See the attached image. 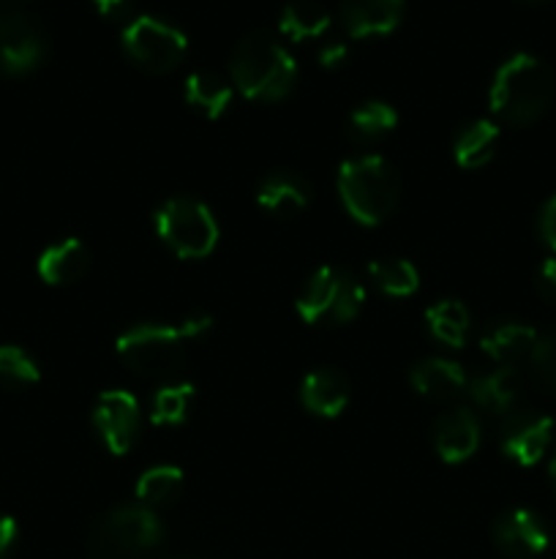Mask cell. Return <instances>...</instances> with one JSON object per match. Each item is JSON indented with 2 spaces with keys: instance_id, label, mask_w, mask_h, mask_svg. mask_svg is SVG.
<instances>
[{
  "instance_id": "obj_1",
  "label": "cell",
  "mask_w": 556,
  "mask_h": 559,
  "mask_svg": "<svg viewBox=\"0 0 556 559\" xmlns=\"http://www.w3.org/2000/svg\"><path fill=\"white\" fill-rule=\"evenodd\" d=\"M229 71L234 87L251 102H281L298 82L292 52L265 31L249 33L234 47Z\"/></svg>"
},
{
  "instance_id": "obj_2",
  "label": "cell",
  "mask_w": 556,
  "mask_h": 559,
  "mask_svg": "<svg viewBox=\"0 0 556 559\" xmlns=\"http://www.w3.org/2000/svg\"><path fill=\"white\" fill-rule=\"evenodd\" d=\"M554 98V74L537 55L518 52L499 66L488 104L496 118L512 126L534 123Z\"/></svg>"
},
{
  "instance_id": "obj_3",
  "label": "cell",
  "mask_w": 556,
  "mask_h": 559,
  "mask_svg": "<svg viewBox=\"0 0 556 559\" xmlns=\"http://www.w3.org/2000/svg\"><path fill=\"white\" fill-rule=\"evenodd\" d=\"M210 317H194L183 325L142 322L118 336V355L131 371L142 377H172L185 364V342L210 331Z\"/></svg>"
},
{
  "instance_id": "obj_4",
  "label": "cell",
  "mask_w": 556,
  "mask_h": 559,
  "mask_svg": "<svg viewBox=\"0 0 556 559\" xmlns=\"http://www.w3.org/2000/svg\"><path fill=\"white\" fill-rule=\"evenodd\" d=\"M338 197L354 222L363 227H376L396 211L401 178L396 167L382 156L349 158L338 169Z\"/></svg>"
},
{
  "instance_id": "obj_5",
  "label": "cell",
  "mask_w": 556,
  "mask_h": 559,
  "mask_svg": "<svg viewBox=\"0 0 556 559\" xmlns=\"http://www.w3.org/2000/svg\"><path fill=\"white\" fill-rule=\"evenodd\" d=\"M365 304V287L352 271L325 265L305 282L298 314L309 325H347Z\"/></svg>"
},
{
  "instance_id": "obj_6",
  "label": "cell",
  "mask_w": 556,
  "mask_h": 559,
  "mask_svg": "<svg viewBox=\"0 0 556 559\" xmlns=\"http://www.w3.org/2000/svg\"><path fill=\"white\" fill-rule=\"evenodd\" d=\"M164 538L161 519L147 506H120L104 513L90 533L96 559H134Z\"/></svg>"
},
{
  "instance_id": "obj_7",
  "label": "cell",
  "mask_w": 556,
  "mask_h": 559,
  "mask_svg": "<svg viewBox=\"0 0 556 559\" xmlns=\"http://www.w3.org/2000/svg\"><path fill=\"white\" fill-rule=\"evenodd\" d=\"M156 233L180 260H202L218 243V222L205 202L172 197L156 211Z\"/></svg>"
},
{
  "instance_id": "obj_8",
  "label": "cell",
  "mask_w": 556,
  "mask_h": 559,
  "mask_svg": "<svg viewBox=\"0 0 556 559\" xmlns=\"http://www.w3.org/2000/svg\"><path fill=\"white\" fill-rule=\"evenodd\" d=\"M120 38H123L125 55L150 74H167L178 69L189 52L185 33L158 16H131Z\"/></svg>"
},
{
  "instance_id": "obj_9",
  "label": "cell",
  "mask_w": 556,
  "mask_h": 559,
  "mask_svg": "<svg viewBox=\"0 0 556 559\" xmlns=\"http://www.w3.org/2000/svg\"><path fill=\"white\" fill-rule=\"evenodd\" d=\"M47 55V38L31 16L20 11L0 14V71L11 76L31 74Z\"/></svg>"
},
{
  "instance_id": "obj_10",
  "label": "cell",
  "mask_w": 556,
  "mask_h": 559,
  "mask_svg": "<svg viewBox=\"0 0 556 559\" xmlns=\"http://www.w3.org/2000/svg\"><path fill=\"white\" fill-rule=\"evenodd\" d=\"M93 426L109 453L123 456L134 448L142 429V407L134 393L129 391H107L96 399L93 407Z\"/></svg>"
},
{
  "instance_id": "obj_11",
  "label": "cell",
  "mask_w": 556,
  "mask_h": 559,
  "mask_svg": "<svg viewBox=\"0 0 556 559\" xmlns=\"http://www.w3.org/2000/svg\"><path fill=\"white\" fill-rule=\"evenodd\" d=\"M554 437V420L534 409H512L501 420V451L521 467H534Z\"/></svg>"
},
{
  "instance_id": "obj_12",
  "label": "cell",
  "mask_w": 556,
  "mask_h": 559,
  "mask_svg": "<svg viewBox=\"0 0 556 559\" xmlns=\"http://www.w3.org/2000/svg\"><path fill=\"white\" fill-rule=\"evenodd\" d=\"M548 527L543 519L529 508H516L494 524V544L505 557L529 559L548 549Z\"/></svg>"
},
{
  "instance_id": "obj_13",
  "label": "cell",
  "mask_w": 556,
  "mask_h": 559,
  "mask_svg": "<svg viewBox=\"0 0 556 559\" xmlns=\"http://www.w3.org/2000/svg\"><path fill=\"white\" fill-rule=\"evenodd\" d=\"M480 445V420L472 409L456 407L434 426V448L447 464H461L474 456Z\"/></svg>"
},
{
  "instance_id": "obj_14",
  "label": "cell",
  "mask_w": 556,
  "mask_h": 559,
  "mask_svg": "<svg viewBox=\"0 0 556 559\" xmlns=\"http://www.w3.org/2000/svg\"><path fill=\"white\" fill-rule=\"evenodd\" d=\"M403 20V0H341V22L352 38L387 36Z\"/></svg>"
},
{
  "instance_id": "obj_15",
  "label": "cell",
  "mask_w": 556,
  "mask_h": 559,
  "mask_svg": "<svg viewBox=\"0 0 556 559\" xmlns=\"http://www.w3.org/2000/svg\"><path fill=\"white\" fill-rule=\"evenodd\" d=\"M311 194L314 191H311L309 180L289 173V169H276L267 178H262L259 189H256V202H259L262 211L289 218L311 205Z\"/></svg>"
},
{
  "instance_id": "obj_16",
  "label": "cell",
  "mask_w": 556,
  "mask_h": 559,
  "mask_svg": "<svg viewBox=\"0 0 556 559\" xmlns=\"http://www.w3.org/2000/svg\"><path fill=\"white\" fill-rule=\"evenodd\" d=\"M409 382L428 402H452L469 388L467 371L447 358H425L414 364Z\"/></svg>"
},
{
  "instance_id": "obj_17",
  "label": "cell",
  "mask_w": 556,
  "mask_h": 559,
  "mask_svg": "<svg viewBox=\"0 0 556 559\" xmlns=\"http://www.w3.org/2000/svg\"><path fill=\"white\" fill-rule=\"evenodd\" d=\"M300 402L319 418H338L349 404V380L338 369H314L300 385Z\"/></svg>"
},
{
  "instance_id": "obj_18",
  "label": "cell",
  "mask_w": 556,
  "mask_h": 559,
  "mask_svg": "<svg viewBox=\"0 0 556 559\" xmlns=\"http://www.w3.org/2000/svg\"><path fill=\"white\" fill-rule=\"evenodd\" d=\"M540 336L534 328L523 325V322H496L488 331L480 336V347L488 355L494 364L510 366L516 369V364L532 358L534 347H537Z\"/></svg>"
},
{
  "instance_id": "obj_19",
  "label": "cell",
  "mask_w": 556,
  "mask_h": 559,
  "mask_svg": "<svg viewBox=\"0 0 556 559\" xmlns=\"http://www.w3.org/2000/svg\"><path fill=\"white\" fill-rule=\"evenodd\" d=\"M87 265H90L87 246L76 238H65L44 249L36 267L44 282L52 284V287H63V284H74L76 278L85 276Z\"/></svg>"
},
{
  "instance_id": "obj_20",
  "label": "cell",
  "mask_w": 556,
  "mask_h": 559,
  "mask_svg": "<svg viewBox=\"0 0 556 559\" xmlns=\"http://www.w3.org/2000/svg\"><path fill=\"white\" fill-rule=\"evenodd\" d=\"M183 98L202 118L218 120L232 104V85L213 71H194L185 80Z\"/></svg>"
},
{
  "instance_id": "obj_21",
  "label": "cell",
  "mask_w": 556,
  "mask_h": 559,
  "mask_svg": "<svg viewBox=\"0 0 556 559\" xmlns=\"http://www.w3.org/2000/svg\"><path fill=\"white\" fill-rule=\"evenodd\" d=\"M469 396L480 409H488L494 415H507L516 409L518 402V374L510 366L480 374L478 380L469 382Z\"/></svg>"
},
{
  "instance_id": "obj_22",
  "label": "cell",
  "mask_w": 556,
  "mask_h": 559,
  "mask_svg": "<svg viewBox=\"0 0 556 559\" xmlns=\"http://www.w3.org/2000/svg\"><path fill=\"white\" fill-rule=\"evenodd\" d=\"M327 27H330V14L316 0H292L278 16V31L289 41H311L325 36Z\"/></svg>"
},
{
  "instance_id": "obj_23",
  "label": "cell",
  "mask_w": 556,
  "mask_h": 559,
  "mask_svg": "<svg viewBox=\"0 0 556 559\" xmlns=\"http://www.w3.org/2000/svg\"><path fill=\"white\" fill-rule=\"evenodd\" d=\"M496 145H499V129L491 120H474L463 126L461 134L456 136V162L463 169H480L494 158Z\"/></svg>"
},
{
  "instance_id": "obj_24",
  "label": "cell",
  "mask_w": 556,
  "mask_h": 559,
  "mask_svg": "<svg viewBox=\"0 0 556 559\" xmlns=\"http://www.w3.org/2000/svg\"><path fill=\"white\" fill-rule=\"evenodd\" d=\"M425 322H428V331L436 342L447 344V347H463L469 336V325H472V317L469 309L461 300H436L428 311H425Z\"/></svg>"
},
{
  "instance_id": "obj_25",
  "label": "cell",
  "mask_w": 556,
  "mask_h": 559,
  "mask_svg": "<svg viewBox=\"0 0 556 559\" xmlns=\"http://www.w3.org/2000/svg\"><path fill=\"white\" fill-rule=\"evenodd\" d=\"M183 491V469L172 464H158V467L145 469L136 480V500L140 506L158 508L174 502Z\"/></svg>"
},
{
  "instance_id": "obj_26",
  "label": "cell",
  "mask_w": 556,
  "mask_h": 559,
  "mask_svg": "<svg viewBox=\"0 0 556 559\" xmlns=\"http://www.w3.org/2000/svg\"><path fill=\"white\" fill-rule=\"evenodd\" d=\"M368 276L379 293L390 298H409L418 293L420 273L409 260H376L368 265Z\"/></svg>"
},
{
  "instance_id": "obj_27",
  "label": "cell",
  "mask_w": 556,
  "mask_h": 559,
  "mask_svg": "<svg viewBox=\"0 0 556 559\" xmlns=\"http://www.w3.org/2000/svg\"><path fill=\"white\" fill-rule=\"evenodd\" d=\"M398 126L396 107L385 102H365L349 115V134L358 142H374Z\"/></svg>"
},
{
  "instance_id": "obj_28",
  "label": "cell",
  "mask_w": 556,
  "mask_h": 559,
  "mask_svg": "<svg viewBox=\"0 0 556 559\" xmlns=\"http://www.w3.org/2000/svg\"><path fill=\"white\" fill-rule=\"evenodd\" d=\"M191 399H194V385L189 382H169V385L158 388L150 402V420L156 426L183 424Z\"/></svg>"
},
{
  "instance_id": "obj_29",
  "label": "cell",
  "mask_w": 556,
  "mask_h": 559,
  "mask_svg": "<svg viewBox=\"0 0 556 559\" xmlns=\"http://www.w3.org/2000/svg\"><path fill=\"white\" fill-rule=\"evenodd\" d=\"M38 380H41V371H38V364L33 360L31 353H25L16 344L0 347V385L22 388L33 385Z\"/></svg>"
},
{
  "instance_id": "obj_30",
  "label": "cell",
  "mask_w": 556,
  "mask_h": 559,
  "mask_svg": "<svg viewBox=\"0 0 556 559\" xmlns=\"http://www.w3.org/2000/svg\"><path fill=\"white\" fill-rule=\"evenodd\" d=\"M529 364H532L534 374H537L551 391H556V338L554 336L540 338L532 358H529Z\"/></svg>"
},
{
  "instance_id": "obj_31",
  "label": "cell",
  "mask_w": 556,
  "mask_h": 559,
  "mask_svg": "<svg viewBox=\"0 0 556 559\" xmlns=\"http://www.w3.org/2000/svg\"><path fill=\"white\" fill-rule=\"evenodd\" d=\"M537 233H540V240H543L551 251H556V194L551 197V200L543 205V211H540Z\"/></svg>"
},
{
  "instance_id": "obj_32",
  "label": "cell",
  "mask_w": 556,
  "mask_h": 559,
  "mask_svg": "<svg viewBox=\"0 0 556 559\" xmlns=\"http://www.w3.org/2000/svg\"><path fill=\"white\" fill-rule=\"evenodd\" d=\"M537 289L545 300L556 304V257H548V260L540 265L537 271Z\"/></svg>"
},
{
  "instance_id": "obj_33",
  "label": "cell",
  "mask_w": 556,
  "mask_h": 559,
  "mask_svg": "<svg viewBox=\"0 0 556 559\" xmlns=\"http://www.w3.org/2000/svg\"><path fill=\"white\" fill-rule=\"evenodd\" d=\"M90 3L104 20H129L131 16V0H90Z\"/></svg>"
},
{
  "instance_id": "obj_34",
  "label": "cell",
  "mask_w": 556,
  "mask_h": 559,
  "mask_svg": "<svg viewBox=\"0 0 556 559\" xmlns=\"http://www.w3.org/2000/svg\"><path fill=\"white\" fill-rule=\"evenodd\" d=\"M347 55H349L347 44L327 41L325 47L319 49V63L325 66V69H338V66H341L343 60H347Z\"/></svg>"
},
{
  "instance_id": "obj_35",
  "label": "cell",
  "mask_w": 556,
  "mask_h": 559,
  "mask_svg": "<svg viewBox=\"0 0 556 559\" xmlns=\"http://www.w3.org/2000/svg\"><path fill=\"white\" fill-rule=\"evenodd\" d=\"M16 544V522L11 516H0V559L11 555Z\"/></svg>"
},
{
  "instance_id": "obj_36",
  "label": "cell",
  "mask_w": 556,
  "mask_h": 559,
  "mask_svg": "<svg viewBox=\"0 0 556 559\" xmlns=\"http://www.w3.org/2000/svg\"><path fill=\"white\" fill-rule=\"evenodd\" d=\"M548 478H551V486H554V491H556V453L548 464Z\"/></svg>"
},
{
  "instance_id": "obj_37",
  "label": "cell",
  "mask_w": 556,
  "mask_h": 559,
  "mask_svg": "<svg viewBox=\"0 0 556 559\" xmlns=\"http://www.w3.org/2000/svg\"><path fill=\"white\" fill-rule=\"evenodd\" d=\"M554 338H556V336H554Z\"/></svg>"
}]
</instances>
